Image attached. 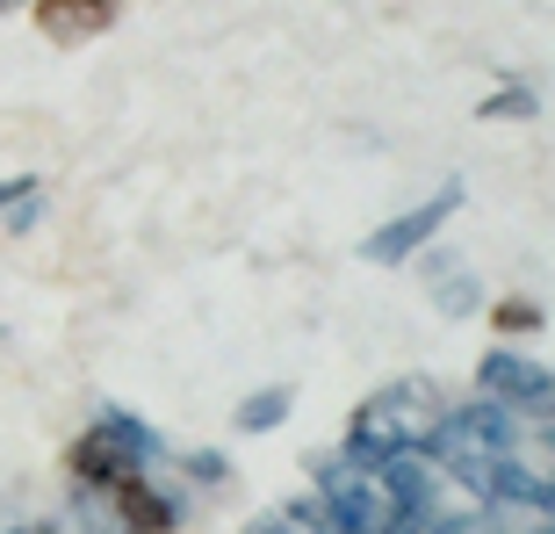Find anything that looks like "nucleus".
I'll return each mask as SVG.
<instances>
[{
    "instance_id": "obj_1",
    "label": "nucleus",
    "mask_w": 555,
    "mask_h": 534,
    "mask_svg": "<svg viewBox=\"0 0 555 534\" xmlns=\"http://www.w3.org/2000/svg\"><path fill=\"white\" fill-rule=\"evenodd\" d=\"M433 427H440V397L426 391V383H390V391H375L369 405H353L347 419V462L353 470H383L390 455L404 448H426Z\"/></svg>"
},
{
    "instance_id": "obj_2",
    "label": "nucleus",
    "mask_w": 555,
    "mask_h": 534,
    "mask_svg": "<svg viewBox=\"0 0 555 534\" xmlns=\"http://www.w3.org/2000/svg\"><path fill=\"white\" fill-rule=\"evenodd\" d=\"M152 462H159V433L144 427V419H130V411H116V405L65 448V476H73L80 492H108V484L152 470Z\"/></svg>"
},
{
    "instance_id": "obj_3",
    "label": "nucleus",
    "mask_w": 555,
    "mask_h": 534,
    "mask_svg": "<svg viewBox=\"0 0 555 534\" xmlns=\"http://www.w3.org/2000/svg\"><path fill=\"white\" fill-rule=\"evenodd\" d=\"M462 203H469V188H462V181H440L418 209L390 217L383 231H369V239H361V260H369V267H412L418 253H426L433 239H440V225H448V217H454Z\"/></svg>"
},
{
    "instance_id": "obj_4",
    "label": "nucleus",
    "mask_w": 555,
    "mask_h": 534,
    "mask_svg": "<svg viewBox=\"0 0 555 534\" xmlns=\"http://www.w3.org/2000/svg\"><path fill=\"white\" fill-rule=\"evenodd\" d=\"M476 391L491 397V405L555 419V369H541V361H527V354H513V347H491L476 361Z\"/></svg>"
},
{
    "instance_id": "obj_5",
    "label": "nucleus",
    "mask_w": 555,
    "mask_h": 534,
    "mask_svg": "<svg viewBox=\"0 0 555 534\" xmlns=\"http://www.w3.org/2000/svg\"><path fill=\"white\" fill-rule=\"evenodd\" d=\"M116 15H124V0H29V22H37V37H43V43H59V51L108 37V29H116Z\"/></svg>"
},
{
    "instance_id": "obj_6",
    "label": "nucleus",
    "mask_w": 555,
    "mask_h": 534,
    "mask_svg": "<svg viewBox=\"0 0 555 534\" xmlns=\"http://www.w3.org/2000/svg\"><path fill=\"white\" fill-rule=\"evenodd\" d=\"M102 498L116 506V520H124L130 534H173V527H181V498L159 492V484H152V470L124 476V484H108Z\"/></svg>"
},
{
    "instance_id": "obj_7",
    "label": "nucleus",
    "mask_w": 555,
    "mask_h": 534,
    "mask_svg": "<svg viewBox=\"0 0 555 534\" xmlns=\"http://www.w3.org/2000/svg\"><path fill=\"white\" fill-rule=\"evenodd\" d=\"M418 267H426V282H433V304H440V318H469L476 304H483V289H476V275L454 253H418Z\"/></svg>"
},
{
    "instance_id": "obj_8",
    "label": "nucleus",
    "mask_w": 555,
    "mask_h": 534,
    "mask_svg": "<svg viewBox=\"0 0 555 534\" xmlns=\"http://www.w3.org/2000/svg\"><path fill=\"white\" fill-rule=\"evenodd\" d=\"M296 411V391L288 383H268V391H253V397H238V411H231V427L238 433H274Z\"/></svg>"
},
{
    "instance_id": "obj_9",
    "label": "nucleus",
    "mask_w": 555,
    "mask_h": 534,
    "mask_svg": "<svg viewBox=\"0 0 555 534\" xmlns=\"http://www.w3.org/2000/svg\"><path fill=\"white\" fill-rule=\"evenodd\" d=\"M534 116H541L534 87H498V94L476 102V124H534Z\"/></svg>"
},
{
    "instance_id": "obj_10",
    "label": "nucleus",
    "mask_w": 555,
    "mask_h": 534,
    "mask_svg": "<svg viewBox=\"0 0 555 534\" xmlns=\"http://www.w3.org/2000/svg\"><path fill=\"white\" fill-rule=\"evenodd\" d=\"M483 318H491V332H505V340H527V332H541V326H548L541 296H498V304L483 310Z\"/></svg>"
},
{
    "instance_id": "obj_11",
    "label": "nucleus",
    "mask_w": 555,
    "mask_h": 534,
    "mask_svg": "<svg viewBox=\"0 0 555 534\" xmlns=\"http://www.w3.org/2000/svg\"><path fill=\"white\" fill-rule=\"evenodd\" d=\"M73 527H80V534H130L102 492H80V513H73Z\"/></svg>"
},
{
    "instance_id": "obj_12",
    "label": "nucleus",
    "mask_w": 555,
    "mask_h": 534,
    "mask_svg": "<svg viewBox=\"0 0 555 534\" xmlns=\"http://www.w3.org/2000/svg\"><path fill=\"white\" fill-rule=\"evenodd\" d=\"M181 470L195 476V484H224V476H231V462H224V455H217V448H195V455H188V462H181Z\"/></svg>"
},
{
    "instance_id": "obj_13",
    "label": "nucleus",
    "mask_w": 555,
    "mask_h": 534,
    "mask_svg": "<svg viewBox=\"0 0 555 534\" xmlns=\"http://www.w3.org/2000/svg\"><path fill=\"white\" fill-rule=\"evenodd\" d=\"M246 534H296L282 513H260V520H246Z\"/></svg>"
},
{
    "instance_id": "obj_14",
    "label": "nucleus",
    "mask_w": 555,
    "mask_h": 534,
    "mask_svg": "<svg viewBox=\"0 0 555 534\" xmlns=\"http://www.w3.org/2000/svg\"><path fill=\"white\" fill-rule=\"evenodd\" d=\"M37 195V181H0V203H29Z\"/></svg>"
},
{
    "instance_id": "obj_15",
    "label": "nucleus",
    "mask_w": 555,
    "mask_h": 534,
    "mask_svg": "<svg viewBox=\"0 0 555 534\" xmlns=\"http://www.w3.org/2000/svg\"><path fill=\"white\" fill-rule=\"evenodd\" d=\"M0 15H22V0H0Z\"/></svg>"
},
{
    "instance_id": "obj_16",
    "label": "nucleus",
    "mask_w": 555,
    "mask_h": 534,
    "mask_svg": "<svg viewBox=\"0 0 555 534\" xmlns=\"http://www.w3.org/2000/svg\"><path fill=\"white\" fill-rule=\"evenodd\" d=\"M534 534H555V520H541V527H534Z\"/></svg>"
}]
</instances>
